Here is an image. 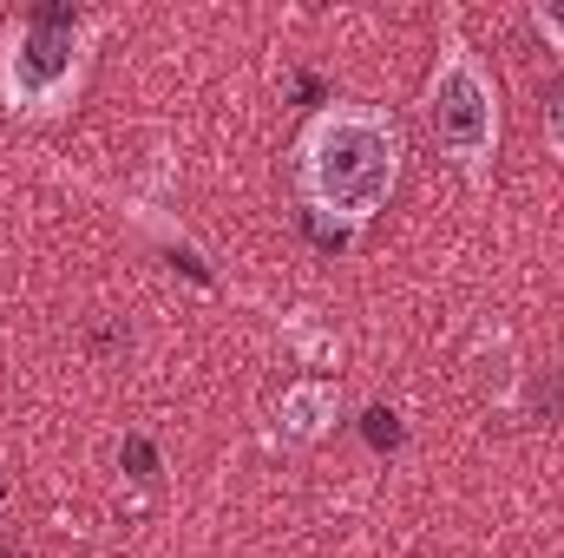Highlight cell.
<instances>
[{"mask_svg":"<svg viewBox=\"0 0 564 558\" xmlns=\"http://www.w3.org/2000/svg\"><path fill=\"white\" fill-rule=\"evenodd\" d=\"M401 164H408L401 119L375 99H328L289 144L295 204L328 244H355L394 204Z\"/></svg>","mask_w":564,"mask_h":558,"instance_id":"obj_1","label":"cell"},{"mask_svg":"<svg viewBox=\"0 0 564 558\" xmlns=\"http://www.w3.org/2000/svg\"><path fill=\"white\" fill-rule=\"evenodd\" d=\"M532 33H539L552 53H564V0H532Z\"/></svg>","mask_w":564,"mask_h":558,"instance_id":"obj_5","label":"cell"},{"mask_svg":"<svg viewBox=\"0 0 564 558\" xmlns=\"http://www.w3.org/2000/svg\"><path fill=\"white\" fill-rule=\"evenodd\" d=\"M421 126H426V139L440 144V158H446L473 191L492 184V158H499V132H506L499 79H492V66L473 53V40H466L459 26L440 33L433 73H426V86H421Z\"/></svg>","mask_w":564,"mask_h":558,"instance_id":"obj_3","label":"cell"},{"mask_svg":"<svg viewBox=\"0 0 564 558\" xmlns=\"http://www.w3.org/2000/svg\"><path fill=\"white\" fill-rule=\"evenodd\" d=\"M106 20L99 13H66V7H33L0 26V112L26 126H53L73 112L93 73Z\"/></svg>","mask_w":564,"mask_h":558,"instance_id":"obj_2","label":"cell"},{"mask_svg":"<svg viewBox=\"0 0 564 558\" xmlns=\"http://www.w3.org/2000/svg\"><path fill=\"white\" fill-rule=\"evenodd\" d=\"M335 420H341V388L335 382H295L289 395H282V408H276V440L282 447H315L322 433H335Z\"/></svg>","mask_w":564,"mask_h":558,"instance_id":"obj_4","label":"cell"},{"mask_svg":"<svg viewBox=\"0 0 564 558\" xmlns=\"http://www.w3.org/2000/svg\"><path fill=\"white\" fill-rule=\"evenodd\" d=\"M545 144H552V158L564 164V79L552 86V99H545Z\"/></svg>","mask_w":564,"mask_h":558,"instance_id":"obj_6","label":"cell"}]
</instances>
